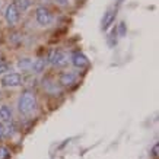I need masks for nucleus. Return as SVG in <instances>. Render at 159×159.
Masks as SVG:
<instances>
[{"instance_id": "nucleus-1", "label": "nucleus", "mask_w": 159, "mask_h": 159, "mask_svg": "<svg viewBox=\"0 0 159 159\" xmlns=\"http://www.w3.org/2000/svg\"><path fill=\"white\" fill-rule=\"evenodd\" d=\"M19 111L25 116L31 114L32 111L37 108V98H35L34 92L31 91H24L19 97V102H18Z\"/></svg>"}, {"instance_id": "nucleus-2", "label": "nucleus", "mask_w": 159, "mask_h": 159, "mask_svg": "<svg viewBox=\"0 0 159 159\" xmlns=\"http://www.w3.org/2000/svg\"><path fill=\"white\" fill-rule=\"evenodd\" d=\"M50 61L53 63L54 66H57V67H64L69 63V57H67V54L64 53V51H61V50H54L53 53H51Z\"/></svg>"}, {"instance_id": "nucleus-3", "label": "nucleus", "mask_w": 159, "mask_h": 159, "mask_svg": "<svg viewBox=\"0 0 159 159\" xmlns=\"http://www.w3.org/2000/svg\"><path fill=\"white\" fill-rule=\"evenodd\" d=\"M35 18L38 20L39 25H50L51 24V20H53V15L50 12L48 9H45V7H38L37 9V13H35Z\"/></svg>"}, {"instance_id": "nucleus-4", "label": "nucleus", "mask_w": 159, "mask_h": 159, "mask_svg": "<svg viewBox=\"0 0 159 159\" xmlns=\"http://www.w3.org/2000/svg\"><path fill=\"white\" fill-rule=\"evenodd\" d=\"M5 18H6V20H7L9 25H15L18 20H19V10H18V7H16L15 3H10V5L6 7Z\"/></svg>"}, {"instance_id": "nucleus-5", "label": "nucleus", "mask_w": 159, "mask_h": 159, "mask_svg": "<svg viewBox=\"0 0 159 159\" xmlns=\"http://www.w3.org/2000/svg\"><path fill=\"white\" fill-rule=\"evenodd\" d=\"M2 83L5 86H19L22 83V77L19 73H7L6 76H3Z\"/></svg>"}, {"instance_id": "nucleus-6", "label": "nucleus", "mask_w": 159, "mask_h": 159, "mask_svg": "<svg viewBox=\"0 0 159 159\" xmlns=\"http://www.w3.org/2000/svg\"><path fill=\"white\" fill-rule=\"evenodd\" d=\"M72 63H73V66L77 69H83V67H86L88 64H89V60L86 58V56L82 53H75L72 56Z\"/></svg>"}, {"instance_id": "nucleus-7", "label": "nucleus", "mask_w": 159, "mask_h": 159, "mask_svg": "<svg viewBox=\"0 0 159 159\" xmlns=\"http://www.w3.org/2000/svg\"><path fill=\"white\" fill-rule=\"evenodd\" d=\"M76 80H77V76L72 72L61 73V76H60V83L63 86H72V85L76 83Z\"/></svg>"}, {"instance_id": "nucleus-8", "label": "nucleus", "mask_w": 159, "mask_h": 159, "mask_svg": "<svg viewBox=\"0 0 159 159\" xmlns=\"http://www.w3.org/2000/svg\"><path fill=\"white\" fill-rule=\"evenodd\" d=\"M0 123L2 124H10L12 123V111L9 107H0Z\"/></svg>"}, {"instance_id": "nucleus-9", "label": "nucleus", "mask_w": 159, "mask_h": 159, "mask_svg": "<svg viewBox=\"0 0 159 159\" xmlns=\"http://www.w3.org/2000/svg\"><path fill=\"white\" fill-rule=\"evenodd\" d=\"M112 20H114V10L110 9L104 13V18H102V22H101V28L102 29H108V26L112 24Z\"/></svg>"}, {"instance_id": "nucleus-10", "label": "nucleus", "mask_w": 159, "mask_h": 159, "mask_svg": "<svg viewBox=\"0 0 159 159\" xmlns=\"http://www.w3.org/2000/svg\"><path fill=\"white\" fill-rule=\"evenodd\" d=\"M44 67H45V60L39 58V60L32 61V67H31V70H34L35 73H39V72H43Z\"/></svg>"}, {"instance_id": "nucleus-11", "label": "nucleus", "mask_w": 159, "mask_h": 159, "mask_svg": "<svg viewBox=\"0 0 159 159\" xmlns=\"http://www.w3.org/2000/svg\"><path fill=\"white\" fill-rule=\"evenodd\" d=\"M31 3H32V0H16L15 2V5H16V7H18V10H26L31 6Z\"/></svg>"}, {"instance_id": "nucleus-12", "label": "nucleus", "mask_w": 159, "mask_h": 159, "mask_svg": "<svg viewBox=\"0 0 159 159\" xmlns=\"http://www.w3.org/2000/svg\"><path fill=\"white\" fill-rule=\"evenodd\" d=\"M18 66H19L20 70H29V69L32 67V60L31 58H24V60H20L18 63Z\"/></svg>"}, {"instance_id": "nucleus-13", "label": "nucleus", "mask_w": 159, "mask_h": 159, "mask_svg": "<svg viewBox=\"0 0 159 159\" xmlns=\"http://www.w3.org/2000/svg\"><path fill=\"white\" fill-rule=\"evenodd\" d=\"M9 158H10L9 150L6 149L5 146H0V159H9Z\"/></svg>"}, {"instance_id": "nucleus-14", "label": "nucleus", "mask_w": 159, "mask_h": 159, "mask_svg": "<svg viewBox=\"0 0 159 159\" xmlns=\"http://www.w3.org/2000/svg\"><path fill=\"white\" fill-rule=\"evenodd\" d=\"M117 34H120V37H124L125 35V24L124 22H121L120 25H118V29H116Z\"/></svg>"}, {"instance_id": "nucleus-15", "label": "nucleus", "mask_w": 159, "mask_h": 159, "mask_svg": "<svg viewBox=\"0 0 159 159\" xmlns=\"http://www.w3.org/2000/svg\"><path fill=\"white\" fill-rule=\"evenodd\" d=\"M116 35H117V31L116 29H112V32L110 34V45H116V43H117Z\"/></svg>"}, {"instance_id": "nucleus-16", "label": "nucleus", "mask_w": 159, "mask_h": 159, "mask_svg": "<svg viewBox=\"0 0 159 159\" xmlns=\"http://www.w3.org/2000/svg\"><path fill=\"white\" fill-rule=\"evenodd\" d=\"M9 64H6V63H0V75L2 73H5V72H7L9 70Z\"/></svg>"}, {"instance_id": "nucleus-17", "label": "nucleus", "mask_w": 159, "mask_h": 159, "mask_svg": "<svg viewBox=\"0 0 159 159\" xmlns=\"http://www.w3.org/2000/svg\"><path fill=\"white\" fill-rule=\"evenodd\" d=\"M5 137V125L0 123V139H3Z\"/></svg>"}, {"instance_id": "nucleus-18", "label": "nucleus", "mask_w": 159, "mask_h": 159, "mask_svg": "<svg viewBox=\"0 0 159 159\" xmlns=\"http://www.w3.org/2000/svg\"><path fill=\"white\" fill-rule=\"evenodd\" d=\"M158 149H159V148H158V145H155V146H153V150H152V155H153L155 158L158 156Z\"/></svg>"}, {"instance_id": "nucleus-19", "label": "nucleus", "mask_w": 159, "mask_h": 159, "mask_svg": "<svg viewBox=\"0 0 159 159\" xmlns=\"http://www.w3.org/2000/svg\"><path fill=\"white\" fill-rule=\"evenodd\" d=\"M54 2H57L58 5H66L67 3V0H54Z\"/></svg>"}, {"instance_id": "nucleus-20", "label": "nucleus", "mask_w": 159, "mask_h": 159, "mask_svg": "<svg viewBox=\"0 0 159 159\" xmlns=\"http://www.w3.org/2000/svg\"><path fill=\"white\" fill-rule=\"evenodd\" d=\"M0 63H2V54H0Z\"/></svg>"}, {"instance_id": "nucleus-21", "label": "nucleus", "mask_w": 159, "mask_h": 159, "mask_svg": "<svg viewBox=\"0 0 159 159\" xmlns=\"http://www.w3.org/2000/svg\"><path fill=\"white\" fill-rule=\"evenodd\" d=\"M121 2H123V0H120V3H121Z\"/></svg>"}, {"instance_id": "nucleus-22", "label": "nucleus", "mask_w": 159, "mask_h": 159, "mask_svg": "<svg viewBox=\"0 0 159 159\" xmlns=\"http://www.w3.org/2000/svg\"><path fill=\"white\" fill-rule=\"evenodd\" d=\"M0 95H2V93H0Z\"/></svg>"}]
</instances>
